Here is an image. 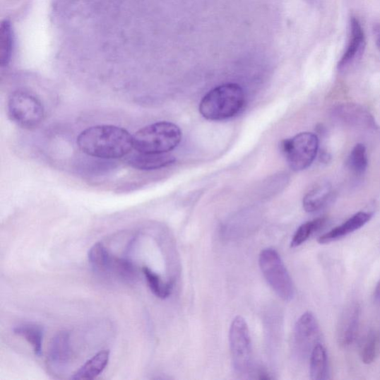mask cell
<instances>
[{
    "label": "cell",
    "mask_w": 380,
    "mask_h": 380,
    "mask_svg": "<svg viewBox=\"0 0 380 380\" xmlns=\"http://www.w3.org/2000/svg\"><path fill=\"white\" fill-rule=\"evenodd\" d=\"M82 153L102 159H118L133 149V136L125 129L113 125L94 126L83 130L77 138Z\"/></svg>",
    "instance_id": "obj_1"
},
{
    "label": "cell",
    "mask_w": 380,
    "mask_h": 380,
    "mask_svg": "<svg viewBox=\"0 0 380 380\" xmlns=\"http://www.w3.org/2000/svg\"><path fill=\"white\" fill-rule=\"evenodd\" d=\"M244 103L242 88L237 83H225L214 88L203 96L199 112L207 120L223 121L238 114Z\"/></svg>",
    "instance_id": "obj_2"
},
{
    "label": "cell",
    "mask_w": 380,
    "mask_h": 380,
    "mask_svg": "<svg viewBox=\"0 0 380 380\" xmlns=\"http://www.w3.org/2000/svg\"><path fill=\"white\" fill-rule=\"evenodd\" d=\"M182 138L181 129L171 122L160 121L146 126L133 136V149L141 153H169Z\"/></svg>",
    "instance_id": "obj_3"
},
{
    "label": "cell",
    "mask_w": 380,
    "mask_h": 380,
    "mask_svg": "<svg viewBox=\"0 0 380 380\" xmlns=\"http://www.w3.org/2000/svg\"><path fill=\"white\" fill-rule=\"evenodd\" d=\"M11 120L23 129L37 127L45 117V109L35 94L23 90L13 92L8 102Z\"/></svg>",
    "instance_id": "obj_4"
},
{
    "label": "cell",
    "mask_w": 380,
    "mask_h": 380,
    "mask_svg": "<svg viewBox=\"0 0 380 380\" xmlns=\"http://www.w3.org/2000/svg\"><path fill=\"white\" fill-rule=\"evenodd\" d=\"M259 262L263 275L275 294L285 301L293 299L295 285L279 254L267 248L260 254Z\"/></svg>",
    "instance_id": "obj_5"
},
{
    "label": "cell",
    "mask_w": 380,
    "mask_h": 380,
    "mask_svg": "<svg viewBox=\"0 0 380 380\" xmlns=\"http://www.w3.org/2000/svg\"><path fill=\"white\" fill-rule=\"evenodd\" d=\"M289 167L299 172L309 168L315 160L319 150L318 137L311 133H302L285 139L280 145Z\"/></svg>",
    "instance_id": "obj_6"
},
{
    "label": "cell",
    "mask_w": 380,
    "mask_h": 380,
    "mask_svg": "<svg viewBox=\"0 0 380 380\" xmlns=\"http://www.w3.org/2000/svg\"><path fill=\"white\" fill-rule=\"evenodd\" d=\"M230 347L234 369L239 374L250 371L252 364V343L245 319L237 316L230 329Z\"/></svg>",
    "instance_id": "obj_7"
},
{
    "label": "cell",
    "mask_w": 380,
    "mask_h": 380,
    "mask_svg": "<svg viewBox=\"0 0 380 380\" xmlns=\"http://www.w3.org/2000/svg\"><path fill=\"white\" fill-rule=\"evenodd\" d=\"M319 327L314 315L304 313L297 321L295 331V346L298 354L306 357L311 354L314 347L319 344Z\"/></svg>",
    "instance_id": "obj_8"
},
{
    "label": "cell",
    "mask_w": 380,
    "mask_h": 380,
    "mask_svg": "<svg viewBox=\"0 0 380 380\" xmlns=\"http://www.w3.org/2000/svg\"><path fill=\"white\" fill-rule=\"evenodd\" d=\"M361 315L360 305L357 302L350 304L344 309L338 327V340L342 347L352 345L358 332Z\"/></svg>",
    "instance_id": "obj_9"
},
{
    "label": "cell",
    "mask_w": 380,
    "mask_h": 380,
    "mask_svg": "<svg viewBox=\"0 0 380 380\" xmlns=\"http://www.w3.org/2000/svg\"><path fill=\"white\" fill-rule=\"evenodd\" d=\"M350 40L346 50L338 64L340 70H345L350 64H352L364 48V34L359 20L352 17L350 19Z\"/></svg>",
    "instance_id": "obj_10"
},
{
    "label": "cell",
    "mask_w": 380,
    "mask_h": 380,
    "mask_svg": "<svg viewBox=\"0 0 380 380\" xmlns=\"http://www.w3.org/2000/svg\"><path fill=\"white\" fill-rule=\"evenodd\" d=\"M372 214L365 212H360L350 218L343 225L335 227L324 235L320 237L318 239L319 244H328L332 242L340 239L350 233L360 229L364 225H367L372 219Z\"/></svg>",
    "instance_id": "obj_11"
},
{
    "label": "cell",
    "mask_w": 380,
    "mask_h": 380,
    "mask_svg": "<svg viewBox=\"0 0 380 380\" xmlns=\"http://www.w3.org/2000/svg\"><path fill=\"white\" fill-rule=\"evenodd\" d=\"M174 162V157L168 153L150 154L137 152L128 159V164L131 167L141 171L162 169L173 165Z\"/></svg>",
    "instance_id": "obj_12"
},
{
    "label": "cell",
    "mask_w": 380,
    "mask_h": 380,
    "mask_svg": "<svg viewBox=\"0 0 380 380\" xmlns=\"http://www.w3.org/2000/svg\"><path fill=\"white\" fill-rule=\"evenodd\" d=\"M333 195L332 186L328 182L315 185L303 198V208L306 212L315 213L324 208Z\"/></svg>",
    "instance_id": "obj_13"
},
{
    "label": "cell",
    "mask_w": 380,
    "mask_h": 380,
    "mask_svg": "<svg viewBox=\"0 0 380 380\" xmlns=\"http://www.w3.org/2000/svg\"><path fill=\"white\" fill-rule=\"evenodd\" d=\"M334 114L345 124L355 126H375L372 116L360 106L346 105L338 107Z\"/></svg>",
    "instance_id": "obj_14"
},
{
    "label": "cell",
    "mask_w": 380,
    "mask_h": 380,
    "mask_svg": "<svg viewBox=\"0 0 380 380\" xmlns=\"http://www.w3.org/2000/svg\"><path fill=\"white\" fill-rule=\"evenodd\" d=\"M109 350H101L92 359L88 360L83 367L71 377L73 380L94 379L103 373L109 360Z\"/></svg>",
    "instance_id": "obj_15"
},
{
    "label": "cell",
    "mask_w": 380,
    "mask_h": 380,
    "mask_svg": "<svg viewBox=\"0 0 380 380\" xmlns=\"http://www.w3.org/2000/svg\"><path fill=\"white\" fill-rule=\"evenodd\" d=\"M70 358L69 333H58L53 338L49 354V361L56 368L65 367Z\"/></svg>",
    "instance_id": "obj_16"
},
{
    "label": "cell",
    "mask_w": 380,
    "mask_h": 380,
    "mask_svg": "<svg viewBox=\"0 0 380 380\" xmlns=\"http://www.w3.org/2000/svg\"><path fill=\"white\" fill-rule=\"evenodd\" d=\"M328 358L326 348L317 344L312 350L310 360V376L313 380L328 379Z\"/></svg>",
    "instance_id": "obj_17"
},
{
    "label": "cell",
    "mask_w": 380,
    "mask_h": 380,
    "mask_svg": "<svg viewBox=\"0 0 380 380\" xmlns=\"http://www.w3.org/2000/svg\"><path fill=\"white\" fill-rule=\"evenodd\" d=\"M13 333L32 345L36 356L40 357L42 355L44 329L42 326L35 323L23 324L14 328Z\"/></svg>",
    "instance_id": "obj_18"
},
{
    "label": "cell",
    "mask_w": 380,
    "mask_h": 380,
    "mask_svg": "<svg viewBox=\"0 0 380 380\" xmlns=\"http://www.w3.org/2000/svg\"><path fill=\"white\" fill-rule=\"evenodd\" d=\"M89 261L95 271L107 273L110 271L112 256L105 246L100 242L95 244L90 250Z\"/></svg>",
    "instance_id": "obj_19"
},
{
    "label": "cell",
    "mask_w": 380,
    "mask_h": 380,
    "mask_svg": "<svg viewBox=\"0 0 380 380\" xmlns=\"http://www.w3.org/2000/svg\"><path fill=\"white\" fill-rule=\"evenodd\" d=\"M13 48V35L11 23L5 20L0 28V64L7 66L11 59Z\"/></svg>",
    "instance_id": "obj_20"
},
{
    "label": "cell",
    "mask_w": 380,
    "mask_h": 380,
    "mask_svg": "<svg viewBox=\"0 0 380 380\" xmlns=\"http://www.w3.org/2000/svg\"><path fill=\"white\" fill-rule=\"evenodd\" d=\"M326 224V219L320 218L301 225L295 234L293 239H292L291 247H297L304 244L314 233L323 228Z\"/></svg>",
    "instance_id": "obj_21"
},
{
    "label": "cell",
    "mask_w": 380,
    "mask_h": 380,
    "mask_svg": "<svg viewBox=\"0 0 380 380\" xmlns=\"http://www.w3.org/2000/svg\"><path fill=\"white\" fill-rule=\"evenodd\" d=\"M368 164L367 148L362 143L357 144L348 157V168L355 174L361 175L367 171Z\"/></svg>",
    "instance_id": "obj_22"
},
{
    "label": "cell",
    "mask_w": 380,
    "mask_h": 380,
    "mask_svg": "<svg viewBox=\"0 0 380 380\" xmlns=\"http://www.w3.org/2000/svg\"><path fill=\"white\" fill-rule=\"evenodd\" d=\"M146 279L153 293L160 299H167L171 295L172 283H165L160 276L148 267L143 268Z\"/></svg>",
    "instance_id": "obj_23"
},
{
    "label": "cell",
    "mask_w": 380,
    "mask_h": 380,
    "mask_svg": "<svg viewBox=\"0 0 380 380\" xmlns=\"http://www.w3.org/2000/svg\"><path fill=\"white\" fill-rule=\"evenodd\" d=\"M110 271L121 279L131 281L136 279L138 271L133 263L126 259L112 257Z\"/></svg>",
    "instance_id": "obj_24"
},
{
    "label": "cell",
    "mask_w": 380,
    "mask_h": 380,
    "mask_svg": "<svg viewBox=\"0 0 380 380\" xmlns=\"http://www.w3.org/2000/svg\"><path fill=\"white\" fill-rule=\"evenodd\" d=\"M377 338L372 331L368 333L365 338L361 350V357L363 363L369 364L372 363L376 356Z\"/></svg>",
    "instance_id": "obj_25"
},
{
    "label": "cell",
    "mask_w": 380,
    "mask_h": 380,
    "mask_svg": "<svg viewBox=\"0 0 380 380\" xmlns=\"http://www.w3.org/2000/svg\"><path fill=\"white\" fill-rule=\"evenodd\" d=\"M373 32L376 45L380 49V24H376L374 26Z\"/></svg>",
    "instance_id": "obj_26"
},
{
    "label": "cell",
    "mask_w": 380,
    "mask_h": 380,
    "mask_svg": "<svg viewBox=\"0 0 380 380\" xmlns=\"http://www.w3.org/2000/svg\"><path fill=\"white\" fill-rule=\"evenodd\" d=\"M374 299L375 302L380 303V281L378 283L374 290Z\"/></svg>",
    "instance_id": "obj_27"
}]
</instances>
